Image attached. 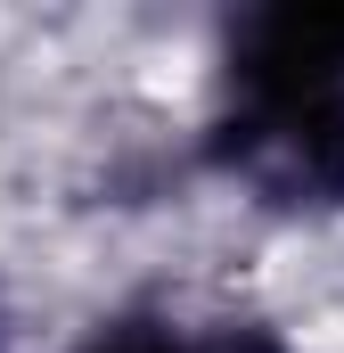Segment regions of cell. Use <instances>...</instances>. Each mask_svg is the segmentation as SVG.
Listing matches in <instances>:
<instances>
[{
	"label": "cell",
	"instance_id": "obj_1",
	"mask_svg": "<svg viewBox=\"0 0 344 353\" xmlns=\"http://www.w3.org/2000/svg\"><path fill=\"white\" fill-rule=\"evenodd\" d=\"M205 157L279 214L344 205V8H246L230 25Z\"/></svg>",
	"mask_w": 344,
	"mask_h": 353
},
{
	"label": "cell",
	"instance_id": "obj_2",
	"mask_svg": "<svg viewBox=\"0 0 344 353\" xmlns=\"http://www.w3.org/2000/svg\"><path fill=\"white\" fill-rule=\"evenodd\" d=\"M83 353H287L270 329H180L164 312H123L98 321Z\"/></svg>",
	"mask_w": 344,
	"mask_h": 353
}]
</instances>
